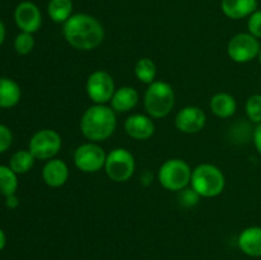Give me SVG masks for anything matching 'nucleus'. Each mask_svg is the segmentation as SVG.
Here are the masks:
<instances>
[{
  "label": "nucleus",
  "mask_w": 261,
  "mask_h": 260,
  "mask_svg": "<svg viewBox=\"0 0 261 260\" xmlns=\"http://www.w3.org/2000/svg\"><path fill=\"white\" fill-rule=\"evenodd\" d=\"M63 36L75 50L91 51L103 42L105 28L93 15L76 13L63 24Z\"/></svg>",
  "instance_id": "obj_1"
},
{
  "label": "nucleus",
  "mask_w": 261,
  "mask_h": 260,
  "mask_svg": "<svg viewBox=\"0 0 261 260\" xmlns=\"http://www.w3.org/2000/svg\"><path fill=\"white\" fill-rule=\"evenodd\" d=\"M116 126V112L107 105L94 103L82 115L81 132L89 142H105L114 134Z\"/></svg>",
  "instance_id": "obj_2"
},
{
  "label": "nucleus",
  "mask_w": 261,
  "mask_h": 260,
  "mask_svg": "<svg viewBox=\"0 0 261 260\" xmlns=\"http://www.w3.org/2000/svg\"><path fill=\"white\" fill-rule=\"evenodd\" d=\"M190 185L200 198H216L223 193L226 177L216 165L201 163L193 170Z\"/></svg>",
  "instance_id": "obj_3"
},
{
  "label": "nucleus",
  "mask_w": 261,
  "mask_h": 260,
  "mask_svg": "<svg viewBox=\"0 0 261 260\" xmlns=\"http://www.w3.org/2000/svg\"><path fill=\"white\" fill-rule=\"evenodd\" d=\"M176 96L172 86L167 82L154 81L144 93V109L153 119L168 116L175 106Z\"/></svg>",
  "instance_id": "obj_4"
},
{
  "label": "nucleus",
  "mask_w": 261,
  "mask_h": 260,
  "mask_svg": "<svg viewBox=\"0 0 261 260\" xmlns=\"http://www.w3.org/2000/svg\"><path fill=\"white\" fill-rule=\"evenodd\" d=\"M193 170L189 163L181 158H170L161 165L158 170V181L168 191H181L191 181Z\"/></svg>",
  "instance_id": "obj_5"
},
{
  "label": "nucleus",
  "mask_w": 261,
  "mask_h": 260,
  "mask_svg": "<svg viewBox=\"0 0 261 260\" xmlns=\"http://www.w3.org/2000/svg\"><path fill=\"white\" fill-rule=\"evenodd\" d=\"M135 158L126 148H115L107 154L105 172L115 183H126L135 172Z\"/></svg>",
  "instance_id": "obj_6"
},
{
  "label": "nucleus",
  "mask_w": 261,
  "mask_h": 260,
  "mask_svg": "<svg viewBox=\"0 0 261 260\" xmlns=\"http://www.w3.org/2000/svg\"><path fill=\"white\" fill-rule=\"evenodd\" d=\"M106 152L94 142L83 143L74 150L73 161L75 167L84 173H96L105 167Z\"/></svg>",
  "instance_id": "obj_7"
},
{
  "label": "nucleus",
  "mask_w": 261,
  "mask_h": 260,
  "mask_svg": "<svg viewBox=\"0 0 261 260\" xmlns=\"http://www.w3.org/2000/svg\"><path fill=\"white\" fill-rule=\"evenodd\" d=\"M63 140L60 134L54 129H42L35 133L30 140V152L36 160L48 161L55 158L61 149Z\"/></svg>",
  "instance_id": "obj_8"
},
{
  "label": "nucleus",
  "mask_w": 261,
  "mask_h": 260,
  "mask_svg": "<svg viewBox=\"0 0 261 260\" xmlns=\"http://www.w3.org/2000/svg\"><path fill=\"white\" fill-rule=\"evenodd\" d=\"M261 45L259 38L247 33H237L227 45V54L234 63L246 64L259 56Z\"/></svg>",
  "instance_id": "obj_9"
},
{
  "label": "nucleus",
  "mask_w": 261,
  "mask_h": 260,
  "mask_svg": "<svg viewBox=\"0 0 261 260\" xmlns=\"http://www.w3.org/2000/svg\"><path fill=\"white\" fill-rule=\"evenodd\" d=\"M86 91L93 103L106 105L111 101L116 87L111 74L105 70H96L87 79Z\"/></svg>",
  "instance_id": "obj_10"
},
{
  "label": "nucleus",
  "mask_w": 261,
  "mask_h": 260,
  "mask_svg": "<svg viewBox=\"0 0 261 260\" xmlns=\"http://www.w3.org/2000/svg\"><path fill=\"white\" fill-rule=\"evenodd\" d=\"M206 124L205 112L198 106H186L177 112L175 125L177 130L185 134H196L204 129Z\"/></svg>",
  "instance_id": "obj_11"
},
{
  "label": "nucleus",
  "mask_w": 261,
  "mask_h": 260,
  "mask_svg": "<svg viewBox=\"0 0 261 260\" xmlns=\"http://www.w3.org/2000/svg\"><path fill=\"white\" fill-rule=\"evenodd\" d=\"M14 20L22 32L35 33L42 24L41 10L35 3L23 2L17 5L14 10Z\"/></svg>",
  "instance_id": "obj_12"
},
{
  "label": "nucleus",
  "mask_w": 261,
  "mask_h": 260,
  "mask_svg": "<svg viewBox=\"0 0 261 260\" xmlns=\"http://www.w3.org/2000/svg\"><path fill=\"white\" fill-rule=\"evenodd\" d=\"M124 129L135 140H148L155 132L152 117L143 114H134L127 117L124 122Z\"/></svg>",
  "instance_id": "obj_13"
},
{
  "label": "nucleus",
  "mask_w": 261,
  "mask_h": 260,
  "mask_svg": "<svg viewBox=\"0 0 261 260\" xmlns=\"http://www.w3.org/2000/svg\"><path fill=\"white\" fill-rule=\"evenodd\" d=\"M42 180L50 188H61L69 180V167L65 161L53 158L45 163L42 168Z\"/></svg>",
  "instance_id": "obj_14"
},
{
  "label": "nucleus",
  "mask_w": 261,
  "mask_h": 260,
  "mask_svg": "<svg viewBox=\"0 0 261 260\" xmlns=\"http://www.w3.org/2000/svg\"><path fill=\"white\" fill-rule=\"evenodd\" d=\"M139 102V92L130 86H124L116 88L111 101V109L119 114H125L134 109Z\"/></svg>",
  "instance_id": "obj_15"
},
{
  "label": "nucleus",
  "mask_w": 261,
  "mask_h": 260,
  "mask_svg": "<svg viewBox=\"0 0 261 260\" xmlns=\"http://www.w3.org/2000/svg\"><path fill=\"white\" fill-rule=\"evenodd\" d=\"M240 250L251 257H261V227L251 226L245 228L237 240Z\"/></svg>",
  "instance_id": "obj_16"
},
{
  "label": "nucleus",
  "mask_w": 261,
  "mask_h": 260,
  "mask_svg": "<svg viewBox=\"0 0 261 260\" xmlns=\"http://www.w3.org/2000/svg\"><path fill=\"white\" fill-rule=\"evenodd\" d=\"M222 12L231 19H244L257 10V0H222Z\"/></svg>",
  "instance_id": "obj_17"
},
{
  "label": "nucleus",
  "mask_w": 261,
  "mask_h": 260,
  "mask_svg": "<svg viewBox=\"0 0 261 260\" xmlns=\"http://www.w3.org/2000/svg\"><path fill=\"white\" fill-rule=\"evenodd\" d=\"M211 111L219 119H228L237 111V101L232 94L219 92L211 98Z\"/></svg>",
  "instance_id": "obj_18"
},
{
  "label": "nucleus",
  "mask_w": 261,
  "mask_h": 260,
  "mask_svg": "<svg viewBox=\"0 0 261 260\" xmlns=\"http://www.w3.org/2000/svg\"><path fill=\"white\" fill-rule=\"evenodd\" d=\"M20 99V88L14 81L9 78H0V107H14Z\"/></svg>",
  "instance_id": "obj_19"
},
{
  "label": "nucleus",
  "mask_w": 261,
  "mask_h": 260,
  "mask_svg": "<svg viewBox=\"0 0 261 260\" xmlns=\"http://www.w3.org/2000/svg\"><path fill=\"white\" fill-rule=\"evenodd\" d=\"M47 13L53 22L64 24L73 15V2L71 0H50L47 4Z\"/></svg>",
  "instance_id": "obj_20"
},
{
  "label": "nucleus",
  "mask_w": 261,
  "mask_h": 260,
  "mask_svg": "<svg viewBox=\"0 0 261 260\" xmlns=\"http://www.w3.org/2000/svg\"><path fill=\"white\" fill-rule=\"evenodd\" d=\"M134 74L138 81L149 86L150 83H153L155 81V76H157V66H155L154 61L152 59L142 58L135 63Z\"/></svg>",
  "instance_id": "obj_21"
},
{
  "label": "nucleus",
  "mask_w": 261,
  "mask_h": 260,
  "mask_svg": "<svg viewBox=\"0 0 261 260\" xmlns=\"http://www.w3.org/2000/svg\"><path fill=\"white\" fill-rule=\"evenodd\" d=\"M35 160L32 153L30 150H18L10 157L9 167L14 171L17 175H23L31 171V168L35 165Z\"/></svg>",
  "instance_id": "obj_22"
},
{
  "label": "nucleus",
  "mask_w": 261,
  "mask_h": 260,
  "mask_svg": "<svg viewBox=\"0 0 261 260\" xmlns=\"http://www.w3.org/2000/svg\"><path fill=\"white\" fill-rule=\"evenodd\" d=\"M18 189L17 173L7 166H0V194L9 196L15 194Z\"/></svg>",
  "instance_id": "obj_23"
},
{
  "label": "nucleus",
  "mask_w": 261,
  "mask_h": 260,
  "mask_svg": "<svg viewBox=\"0 0 261 260\" xmlns=\"http://www.w3.org/2000/svg\"><path fill=\"white\" fill-rule=\"evenodd\" d=\"M245 111H246L247 117L254 124H260L261 122V94H252L247 98L246 105H245Z\"/></svg>",
  "instance_id": "obj_24"
},
{
  "label": "nucleus",
  "mask_w": 261,
  "mask_h": 260,
  "mask_svg": "<svg viewBox=\"0 0 261 260\" xmlns=\"http://www.w3.org/2000/svg\"><path fill=\"white\" fill-rule=\"evenodd\" d=\"M35 47V38L32 33L22 32L15 37L14 48L19 55H28Z\"/></svg>",
  "instance_id": "obj_25"
},
{
  "label": "nucleus",
  "mask_w": 261,
  "mask_h": 260,
  "mask_svg": "<svg viewBox=\"0 0 261 260\" xmlns=\"http://www.w3.org/2000/svg\"><path fill=\"white\" fill-rule=\"evenodd\" d=\"M199 199H200V196H199V194L193 188L184 189V190L178 191V200H180V204L182 206H186V208L196 205Z\"/></svg>",
  "instance_id": "obj_26"
},
{
  "label": "nucleus",
  "mask_w": 261,
  "mask_h": 260,
  "mask_svg": "<svg viewBox=\"0 0 261 260\" xmlns=\"http://www.w3.org/2000/svg\"><path fill=\"white\" fill-rule=\"evenodd\" d=\"M247 30H249L250 35L256 38H261V10H255L250 15L249 22H247Z\"/></svg>",
  "instance_id": "obj_27"
},
{
  "label": "nucleus",
  "mask_w": 261,
  "mask_h": 260,
  "mask_svg": "<svg viewBox=\"0 0 261 260\" xmlns=\"http://www.w3.org/2000/svg\"><path fill=\"white\" fill-rule=\"evenodd\" d=\"M13 142V134L5 125L0 124V153L9 149Z\"/></svg>",
  "instance_id": "obj_28"
},
{
  "label": "nucleus",
  "mask_w": 261,
  "mask_h": 260,
  "mask_svg": "<svg viewBox=\"0 0 261 260\" xmlns=\"http://www.w3.org/2000/svg\"><path fill=\"white\" fill-rule=\"evenodd\" d=\"M252 139H254V145L256 148L257 153L261 155V122L256 125L254 130V135H252Z\"/></svg>",
  "instance_id": "obj_29"
},
{
  "label": "nucleus",
  "mask_w": 261,
  "mask_h": 260,
  "mask_svg": "<svg viewBox=\"0 0 261 260\" xmlns=\"http://www.w3.org/2000/svg\"><path fill=\"white\" fill-rule=\"evenodd\" d=\"M5 205L10 209H14L19 205V200H18V198L15 196V194H13V195H9V196H5Z\"/></svg>",
  "instance_id": "obj_30"
},
{
  "label": "nucleus",
  "mask_w": 261,
  "mask_h": 260,
  "mask_svg": "<svg viewBox=\"0 0 261 260\" xmlns=\"http://www.w3.org/2000/svg\"><path fill=\"white\" fill-rule=\"evenodd\" d=\"M5 244H7V237H5L4 231L0 228V251L5 247Z\"/></svg>",
  "instance_id": "obj_31"
},
{
  "label": "nucleus",
  "mask_w": 261,
  "mask_h": 260,
  "mask_svg": "<svg viewBox=\"0 0 261 260\" xmlns=\"http://www.w3.org/2000/svg\"><path fill=\"white\" fill-rule=\"evenodd\" d=\"M4 38H5V27H4V23L0 20V46H2V43L4 42Z\"/></svg>",
  "instance_id": "obj_32"
},
{
  "label": "nucleus",
  "mask_w": 261,
  "mask_h": 260,
  "mask_svg": "<svg viewBox=\"0 0 261 260\" xmlns=\"http://www.w3.org/2000/svg\"><path fill=\"white\" fill-rule=\"evenodd\" d=\"M257 59H259V63L261 65V48H260V53H259V56H257Z\"/></svg>",
  "instance_id": "obj_33"
}]
</instances>
